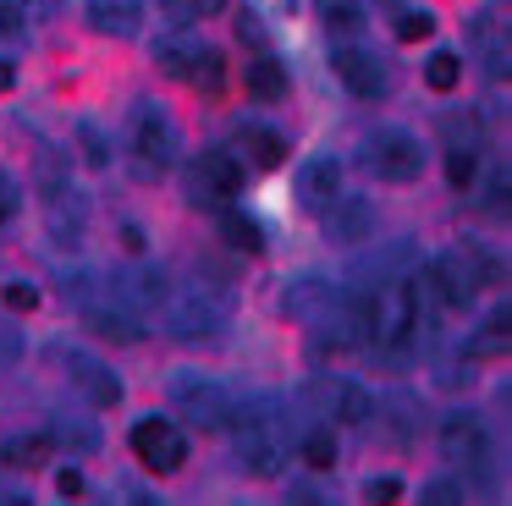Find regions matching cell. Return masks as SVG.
<instances>
[{"label": "cell", "mask_w": 512, "mask_h": 506, "mask_svg": "<svg viewBox=\"0 0 512 506\" xmlns=\"http://www.w3.org/2000/svg\"><path fill=\"white\" fill-rule=\"evenodd\" d=\"M424 275H430L441 308H468L479 286L501 281V264H496V253L479 248V242H457V248H446L441 259L424 264Z\"/></svg>", "instance_id": "cell-1"}, {"label": "cell", "mask_w": 512, "mask_h": 506, "mask_svg": "<svg viewBox=\"0 0 512 506\" xmlns=\"http://www.w3.org/2000/svg\"><path fill=\"white\" fill-rule=\"evenodd\" d=\"M127 149H133L138 176H160V171H171V160H177V149H182L177 121H171L166 110L155 105V99H138V105L127 110Z\"/></svg>", "instance_id": "cell-2"}, {"label": "cell", "mask_w": 512, "mask_h": 506, "mask_svg": "<svg viewBox=\"0 0 512 506\" xmlns=\"http://www.w3.org/2000/svg\"><path fill=\"white\" fill-rule=\"evenodd\" d=\"M171 407L199 429H232V418H237V396L199 369H182L171 380Z\"/></svg>", "instance_id": "cell-3"}, {"label": "cell", "mask_w": 512, "mask_h": 506, "mask_svg": "<svg viewBox=\"0 0 512 506\" xmlns=\"http://www.w3.org/2000/svg\"><path fill=\"white\" fill-rule=\"evenodd\" d=\"M237 462H243L254 479H276L281 468H287V440H281V429L270 424L265 413H243L237 407Z\"/></svg>", "instance_id": "cell-4"}, {"label": "cell", "mask_w": 512, "mask_h": 506, "mask_svg": "<svg viewBox=\"0 0 512 506\" xmlns=\"http://www.w3.org/2000/svg\"><path fill=\"white\" fill-rule=\"evenodd\" d=\"M155 61H160V72H171V77H182V83H193V88H221V77H226V66H221V55L210 50V44H199V39H160L155 44Z\"/></svg>", "instance_id": "cell-5"}, {"label": "cell", "mask_w": 512, "mask_h": 506, "mask_svg": "<svg viewBox=\"0 0 512 506\" xmlns=\"http://www.w3.org/2000/svg\"><path fill=\"white\" fill-rule=\"evenodd\" d=\"M364 165L380 176V182H413V176L424 171V149L413 132L402 127H380L375 138L364 143Z\"/></svg>", "instance_id": "cell-6"}, {"label": "cell", "mask_w": 512, "mask_h": 506, "mask_svg": "<svg viewBox=\"0 0 512 506\" xmlns=\"http://www.w3.org/2000/svg\"><path fill=\"white\" fill-rule=\"evenodd\" d=\"M309 402L314 413H325V424H369V413H375V396L358 380H342V374H314Z\"/></svg>", "instance_id": "cell-7"}, {"label": "cell", "mask_w": 512, "mask_h": 506, "mask_svg": "<svg viewBox=\"0 0 512 506\" xmlns=\"http://www.w3.org/2000/svg\"><path fill=\"white\" fill-rule=\"evenodd\" d=\"M243 193V160H232L226 149H204L188 171V198L193 204H232Z\"/></svg>", "instance_id": "cell-8"}, {"label": "cell", "mask_w": 512, "mask_h": 506, "mask_svg": "<svg viewBox=\"0 0 512 506\" xmlns=\"http://www.w3.org/2000/svg\"><path fill=\"white\" fill-rule=\"evenodd\" d=\"M133 457L144 462L149 473H177L182 457H188V435H182L171 418H138L133 424Z\"/></svg>", "instance_id": "cell-9"}, {"label": "cell", "mask_w": 512, "mask_h": 506, "mask_svg": "<svg viewBox=\"0 0 512 506\" xmlns=\"http://www.w3.org/2000/svg\"><path fill=\"white\" fill-rule=\"evenodd\" d=\"M166 325H171V336H182V341H210L215 330L226 325V308L215 303L204 286H188V292L166 297Z\"/></svg>", "instance_id": "cell-10"}, {"label": "cell", "mask_w": 512, "mask_h": 506, "mask_svg": "<svg viewBox=\"0 0 512 506\" xmlns=\"http://www.w3.org/2000/svg\"><path fill=\"white\" fill-rule=\"evenodd\" d=\"M67 374H72V385L83 391V402H89V407H116V402H122V374H116L105 358H94V352L72 347L67 352Z\"/></svg>", "instance_id": "cell-11"}, {"label": "cell", "mask_w": 512, "mask_h": 506, "mask_svg": "<svg viewBox=\"0 0 512 506\" xmlns=\"http://www.w3.org/2000/svg\"><path fill=\"white\" fill-rule=\"evenodd\" d=\"M441 457L457 462V468H485L490 462V435L474 413H452L441 424Z\"/></svg>", "instance_id": "cell-12"}, {"label": "cell", "mask_w": 512, "mask_h": 506, "mask_svg": "<svg viewBox=\"0 0 512 506\" xmlns=\"http://www.w3.org/2000/svg\"><path fill=\"white\" fill-rule=\"evenodd\" d=\"M105 292H111V303L133 308V314H144V308H160L166 303V275L149 270V264H133V270H116L111 281H105Z\"/></svg>", "instance_id": "cell-13"}, {"label": "cell", "mask_w": 512, "mask_h": 506, "mask_svg": "<svg viewBox=\"0 0 512 506\" xmlns=\"http://www.w3.org/2000/svg\"><path fill=\"white\" fill-rule=\"evenodd\" d=\"M325 237L342 242V248L375 237V204H369V198H358V193H347V198L336 193L331 204H325Z\"/></svg>", "instance_id": "cell-14"}, {"label": "cell", "mask_w": 512, "mask_h": 506, "mask_svg": "<svg viewBox=\"0 0 512 506\" xmlns=\"http://www.w3.org/2000/svg\"><path fill=\"white\" fill-rule=\"evenodd\" d=\"M342 193V165L331 160V154H314V160H303L298 171V204L314 209V215H325V204Z\"/></svg>", "instance_id": "cell-15"}, {"label": "cell", "mask_w": 512, "mask_h": 506, "mask_svg": "<svg viewBox=\"0 0 512 506\" xmlns=\"http://www.w3.org/2000/svg\"><path fill=\"white\" fill-rule=\"evenodd\" d=\"M336 77H342L347 88H353L358 99H380L386 94V72H380V61L369 50H353V44H342V50L331 55Z\"/></svg>", "instance_id": "cell-16"}, {"label": "cell", "mask_w": 512, "mask_h": 506, "mask_svg": "<svg viewBox=\"0 0 512 506\" xmlns=\"http://www.w3.org/2000/svg\"><path fill=\"white\" fill-rule=\"evenodd\" d=\"M89 22H94V33L133 39L144 28V0H89Z\"/></svg>", "instance_id": "cell-17"}, {"label": "cell", "mask_w": 512, "mask_h": 506, "mask_svg": "<svg viewBox=\"0 0 512 506\" xmlns=\"http://www.w3.org/2000/svg\"><path fill=\"white\" fill-rule=\"evenodd\" d=\"M83 325L105 341H138L144 336V330H138V314L122 303H83Z\"/></svg>", "instance_id": "cell-18"}, {"label": "cell", "mask_w": 512, "mask_h": 506, "mask_svg": "<svg viewBox=\"0 0 512 506\" xmlns=\"http://www.w3.org/2000/svg\"><path fill=\"white\" fill-rule=\"evenodd\" d=\"M50 451H56V440H50V435H12V440H0V468L34 473V468H45Z\"/></svg>", "instance_id": "cell-19"}, {"label": "cell", "mask_w": 512, "mask_h": 506, "mask_svg": "<svg viewBox=\"0 0 512 506\" xmlns=\"http://www.w3.org/2000/svg\"><path fill=\"white\" fill-rule=\"evenodd\" d=\"M507 325H512L507 308H490V314L479 319V330L463 341V358H496V352H507Z\"/></svg>", "instance_id": "cell-20"}, {"label": "cell", "mask_w": 512, "mask_h": 506, "mask_svg": "<svg viewBox=\"0 0 512 506\" xmlns=\"http://www.w3.org/2000/svg\"><path fill=\"white\" fill-rule=\"evenodd\" d=\"M243 83H248V94H254V99H265V105H270V99H281V94H287V72H281V61H270L265 50H259L254 61L243 66Z\"/></svg>", "instance_id": "cell-21"}, {"label": "cell", "mask_w": 512, "mask_h": 506, "mask_svg": "<svg viewBox=\"0 0 512 506\" xmlns=\"http://www.w3.org/2000/svg\"><path fill=\"white\" fill-rule=\"evenodd\" d=\"M237 143H243V154L259 165V171H276V165L287 160V143H281V132H270V127H243Z\"/></svg>", "instance_id": "cell-22"}, {"label": "cell", "mask_w": 512, "mask_h": 506, "mask_svg": "<svg viewBox=\"0 0 512 506\" xmlns=\"http://www.w3.org/2000/svg\"><path fill=\"white\" fill-rule=\"evenodd\" d=\"M221 237L232 242V248H243V253L265 248V226H259L254 215H243L237 204H221Z\"/></svg>", "instance_id": "cell-23"}, {"label": "cell", "mask_w": 512, "mask_h": 506, "mask_svg": "<svg viewBox=\"0 0 512 506\" xmlns=\"http://www.w3.org/2000/svg\"><path fill=\"white\" fill-rule=\"evenodd\" d=\"M298 457L309 462L314 473L336 468V429L325 424V418H320V424H309V429H303V435H298Z\"/></svg>", "instance_id": "cell-24"}, {"label": "cell", "mask_w": 512, "mask_h": 506, "mask_svg": "<svg viewBox=\"0 0 512 506\" xmlns=\"http://www.w3.org/2000/svg\"><path fill=\"white\" fill-rule=\"evenodd\" d=\"M320 22L331 33H358L364 28V0H320Z\"/></svg>", "instance_id": "cell-25"}, {"label": "cell", "mask_w": 512, "mask_h": 506, "mask_svg": "<svg viewBox=\"0 0 512 506\" xmlns=\"http://www.w3.org/2000/svg\"><path fill=\"white\" fill-rule=\"evenodd\" d=\"M457 77H463V61H457V50H435L430 61H424V83H430L435 94H452Z\"/></svg>", "instance_id": "cell-26"}, {"label": "cell", "mask_w": 512, "mask_h": 506, "mask_svg": "<svg viewBox=\"0 0 512 506\" xmlns=\"http://www.w3.org/2000/svg\"><path fill=\"white\" fill-rule=\"evenodd\" d=\"M50 440H67V451H94V446H100V429H94V424H78V418L61 413L56 429H50Z\"/></svg>", "instance_id": "cell-27"}, {"label": "cell", "mask_w": 512, "mask_h": 506, "mask_svg": "<svg viewBox=\"0 0 512 506\" xmlns=\"http://www.w3.org/2000/svg\"><path fill=\"white\" fill-rule=\"evenodd\" d=\"M0 303L12 308V314H34V308H39V286L34 281H6V286H0Z\"/></svg>", "instance_id": "cell-28"}, {"label": "cell", "mask_w": 512, "mask_h": 506, "mask_svg": "<svg viewBox=\"0 0 512 506\" xmlns=\"http://www.w3.org/2000/svg\"><path fill=\"white\" fill-rule=\"evenodd\" d=\"M78 143H83V160L89 165H111V143H105V132L94 121H78Z\"/></svg>", "instance_id": "cell-29"}, {"label": "cell", "mask_w": 512, "mask_h": 506, "mask_svg": "<svg viewBox=\"0 0 512 506\" xmlns=\"http://www.w3.org/2000/svg\"><path fill=\"white\" fill-rule=\"evenodd\" d=\"M430 33H435V17H430V11H402V17H397V39H402V44L430 39Z\"/></svg>", "instance_id": "cell-30"}, {"label": "cell", "mask_w": 512, "mask_h": 506, "mask_svg": "<svg viewBox=\"0 0 512 506\" xmlns=\"http://www.w3.org/2000/svg\"><path fill=\"white\" fill-rule=\"evenodd\" d=\"M474 165H479L474 149H452V154H446V182H452V187H468V182H474Z\"/></svg>", "instance_id": "cell-31"}, {"label": "cell", "mask_w": 512, "mask_h": 506, "mask_svg": "<svg viewBox=\"0 0 512 506\" xmlns=\"http://www.w3.org/2000/svg\"><path fill=\"white\" fill-rule=\"evenodd\" d=\"M17 209H23V182L0 165V220H17Z\"/></svg>", "instance_id": "cell-32"}, {"label": "cell", "mask_w": 512, "mask_h": 506, "mask_svg": "<svg viewBox=\"0 0 512 506\" xmlns=\"http://www.w3.org/2000/svg\"><path fill=\"white\" fill-rule=\"evenodd\" d=\"M441 132L452 138V149H474V154H479V121H457V116H446V121H441Z\"/></svg>", "instance_id": "cell-33"}, {"label": "cell", "mask_w": 512, "mask_h": 506, "mask_svg": "<svg viewBox=\"0 0 512 506\" xmlns=\"http://www.w3.org/2000/svg\"><path fill=\"white\" fill-rule=\"evenodd\" d=\"M419 501H430V506H452V501H463V484H452V479H430L419 490Z\"/></svg>", "instance_id": "cell-34"}, {"label": "cell", "mask_w": 512, "mask_h": 506, "mask_svg": "<svg viewBox=\"0 0 512 506\" xmlns=\"http://www.w3.org/2000/svg\"><path fill=\"white\" fill-rule=\"evenodd\" d=\"M23 33V6L17 0H0V44H12Z\"/></svg>", "instance_id": "cell-35"}, {"label": "cell", "mask_w": 512, "mask_h": 506, "mask_svg": "<svg viewBox=\"0 0 512 506\" xmlns=\"http://www.w3.org/2000/svg\"><path fill=\"white\" fill-rule=\"evenodd\" d=\"M237 39H248V44H254V50H265V28H259V22L248 17V11H243V17H237Z\"/></svg>", "instance_id": "cell-36"}, {"label": "cell", "mask_w": 512, "mask_h": 506, "mask_svg": "<svg viewBox=\"0 0 512 506\" xmlns=\"http://www.w3.org/2000/svg\"><path fill=\"white\" fill-rule=\"evenodd\" d=\"M402 479H369V501H397Z\"/></svg>", "instance_id": "cell-37"}, {"label": "cell", "mask_w": 512, "mask_h": 506, "mask_svg": "<svg viewBox=\"0 0 512 506\" xmlns=\"http://www.w3.org/2000/svg\"><path fill=\"white\" fill-rule=\"evenodd\" d=\"M56 490H61V495H83V473H78V468H61V473H56Z\"/></svg>", "instance_id": "cell-38"}, {"label": "cell", "mask_w": 512, "mask_h": 506, "mask_svg": "<svg viewBox=\"0 0 512 506\" xmlns=\"http://www.w3.org/2000/svg\"><path fill=\"white\" fill-rule=\"evenodd\" d=\"M122 242H127V248L138 253V248H144V231H138V226H122Z\"/></svg>", "instance_id": "cell-39"}, {"label": "cell", "mask_w": 512, "mask_h": 506, "mask_svg": "<svg viewBox=\"0 0 512 506\" xmlns=\"http://www.w3.org/2000/svg\"><path fill=\"white\" fill-rule=\"evenodd\" d=\"M12 83H17V66H12V61H0V94H6Z\"/></svg>", "instance_id": "cell-40"}]
</instances>
